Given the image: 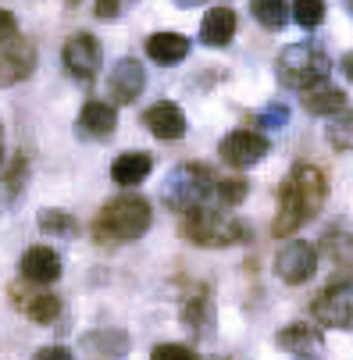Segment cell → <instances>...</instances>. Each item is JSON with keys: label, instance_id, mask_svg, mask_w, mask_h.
<instances>
[{"label": "cell", "instance_id": "obj_28", "mask_svg": "<svg viewBox=\"0 0 353 360\" xmlns=\"http://www.w3.org/2000/svg\"><path fill=\"white\" fill-rule=\"evenodd\" d=\"M293 18L300 29H318L325 22V4L321 0H300V4H293Z\"/></svg>", "mask_w": 353, "mask_h": 360}, {"label": "cell", "instance_id": "obj_32", "mask_svg": "<svg viewBox=\"0 0 353 360\" xmlns=\"http://www.w3.org/2000/svg\"><path fill=\"white\" fill-rule=\"evenodd\" d=\"M118 15H122V4H118V0H108V4L100 0V4H96V18H118Z\"/></svg>", "mask_w": 353, "mask_h": 360}, {"label": "cell", "instance_id": "obj_15", "mask_svg": "<svg viewBox=\"0 0 353 360\" xmlns=\"http://www.w3.org/2000/svg\"><path fill=\"white\" fill-rule=\"evenodd\" d=\"M15 307L32 325H50L61 314V296H54L50 289H18L15 285Z\"/></svg>", "mask_w": 353, "mask_h": 360}, {"label": "cell", "instance_id": "obj_1", "mask_svg": "<svg viewBox=\"0 0 353 360\" xmlns=\"http://www.w3.org/2000/svg\"><path fill=\"white\" fill-rule=\"evenodd\" d=\"M325 193H328V179L318 165H307V161L293 165L278 186V214L271 225L275 239H289L307 221H314L318 211L325 207Z\"/></svg>", "mask_w": 353, "mask_h": 360}, {"label": "cell", "instance_id": "obj_24", "mask_svg": "<svg viewBox=\"0 0 353 360\" xmlns=\"http://www.w3.org/2000/svg\"><path fill=\"white\" fill-rule=\"evenodd\" d=\"M289 4H282V0H254V4H250V15H254L268 32H278L285 22H289Z\"/></svg>", "mask_w": 353, "mask_h": 360}, {"label": "cell", "instance_id": "obj_5", "mask_svg": "<svg viewBox=\"0 0 353 360\" xmlns=\"http://www.w3.org/2000/svg\"><path fill=\"white\" fill-rule=\"evenodd\" d=\"M182 236L193 246H204V250H218V246H236L243 239H250V229L222 207H200L193 214H186L182 221Z\"/></svg>", "mask_w": 353, "mask_h": 360}, {"label": "cell", "instance_id": "obj_27", "mask_svg": "<svg viewBox=\"0 0 353 360\" xmlns=\"http://www.w3.org/2000/svg\"><path fill=\"white\" fill-rule=\"evenodd\" d=\"M250 125H257V129H264V132H278V129L289 125V108H285V104H268L264 111L250 115Z\"/></svg>", "mask_w": 353, "mask_h": 360}, {"label": "cell", "instance_id": "obj_9", "mask_svg": "<svg viewBox=\"0 0 353 360\" xmlns=\"http://www.w3.org/2000/svg\"><path fill=\"white\" fill-rule=\"evenodd\" d=\"M61 61L75 82L89 86L96 79V68H100V43L89 32H75V36H68V43L61 50Z\"/></svg>", "mask_w": 353, "mask_h": 360}, {"label": "cell", "instance_id": "obj_11", "mask_svg": "<svg viewBox=\"0 0 353 360\" xmlns=\"http://www.w3.org/2000/svg\"><path fill=\"white\" fill-rule=\"evenodd\" d=\"M18 268H22V278L29 285L46 289V285H54L61 278V253L50 250V246H29L22 253V264Z\"/></svg>", "mask_w": 353, "mask_h": 360}, {"label": "cell", "instance_id": "obj_10", "mask_svg": "<svg viewBox=\"0 0 353 360\" xmlns=\"http://www.w3.org/2000/svg\"><path fill=\"white\" fill-rule=\"evenodd\" d=\"M275 346L282 353H289L293 360H325V335L318 325L293 321L275 335Z\"/></svg>", "mask_w": 353, "mask_h": 360}, {"label": "cell", "instance_id": "obj_25", "mask_svg": "<svg viewBox=\"0 0 353 360\" xmlns=\"http://www.w3.org/2000/svg\"><path fill=\"white\" fill-rule=\"evenodd\" d=\"M325 139L332 143V150H339V153H353V111H342V115L328 118V125H325Z\"/></svg>", "mask_w": 353, "mask_h": 360}, {"label": "cell", "instance_id": "obj_34", "mask_svg": "<svg viewBox=\"0 0 353 360\" xmlns=\"http://www.w3.org/2000/svg\"><path fill=\"white\" fill-rule=\"evenodd\" d=\"M346 8H349V15H353V0H349V4H346Z\"/></svg>", "mask_w": 353, "mask_h": 360}, {"label": "cell", "instance_id": "obj_8", "mask_svg": "<svg viewBox=\"0 0 353 360\" xmlns=\"http://www.w3.org/2000/svg\"><path fill=\"white\" fill-rule=\"evenodd\" d=\"M314 271H318V250L307 239H289L275 257V275L285 285H304L314 278Z\"/></svg>", "mask_w": 353, "mask_h": 360}, {"label": "cell", "instance_id": "obj_16", "mask_svg": "<svg viewBox=\"0 0 353 360\" xmlns=\"http://www.w3.org/2000/svg\"><path fill=\"white\" fill-rule=\"evenodd\" d=\"M115 129H118V111L108 100H89L79 111V132L86 139H111Z\"/></svg>", "mask_w": 353, "mask_h": 360}, {"label": "cell", "instance_id": "obj_26", "mask_svg": "<svg viewBox=\"0 0 353 360\" xmlns=\"http://www.w3.org/2000/svg\"><path fill=\"white\" fill-rule=\"evenodd\" d=\"M246 193H250V182L246 179H222L218 182V193H214V203L211 207H222V211H232V207H239V203L246 200Z\"/></svg>", "mask_w": 353, "mask_h": 360}, {"label": "cell", "instance_id": "obj_33", "mask_svg": "<svg viewBox=\"0 0 353 360\" xmlns=\"http://www.w3.org/2000/svg\"><path fill=\"white\" fill-rule=\"evenodd\" d=\"M339 68H342V75L353 82V50H349V54H342V61H339Z\"/></svg>", "mask_w": 353, "mask_h": 360}, {"label": "cell", "instance_id": "obj_2", "mask_svg": "<svg viewBox=\"0 0 353 360\" xmlns=\"http://www.w3.org/2000/svg\"><path fill=\"white\" fill-rule=\"evenodd\" d=\"M150 221H154L150 203L136 193H122V196H111L93 218V239L100 246H125L146 236Z\"/></svg>", "mask_w": 353, "mask_h": 360}, {"label": "cell", "instance_id": "obj_17", "mask_svg": "<svg viewBox=\"0 0 353 360\" xmlns=\"http://www.w3.org/2000/svg\"><path fill=\"white\" fill-rule=\"evenodd\" d=\"M79 349L89 353V356L122 360L129 353V332H122V328H93L79 339Z\"/></svg>", "mask_w": 353, "mask_h": 360}, {"label": "cell", "instance_id": "obj_23", "mask_svg": "<svg viewBox=\"0 0 353 360\" xmlns=\"http://www.w3.org/2000/svg\"><path fill=\"white\" fill-rule=\"evenodd\" d=\"M36 225H39V232L54 236V239H72V236L79 232V221H75L68 211H58V207L39 211V214H36Z\"/></svg>", "mask_w": 353, "mask_h": 360}, {"label": "cell", "instance_id": "obj_6", "mask_svg": "<svg viewBox=\"0 0 353 360\" xmlns=\"http://www.w3.org/2000/svg\"><path fill=\"white\" fill-rule=\"evenodd\" d=\"M268 150H271V143H268V136L257 132V129H236V132H229V136L218 143L222 161H225L229 168H239V172L261 165V161L268 158Z\"/></svg>", "mask_w": 353, "mask_h": 360}, {"label": "cell", "instance_id": "obj_4", "mask_svg": "<svg viewBox=\"0 0 353 360\" xmlns=\"http://www.w3.org/2000/svg\"><path fill=\"white\" fill-rule=\"evenodd\" d=\"M332 72V61L325 54V46L314 43V39H304V43H289L282 46V54L275 61V75L285 89H300V93H311L318 86H325Z\"/></svg>", "mask_w": 353, "mask_h": 360}, {"label": "cell", "instance_id": "obj_20", "mask_svg": "<svg viewBox=\"0 0 353 360\" xmlns=\"http://www.w3.org/2000/svg\"><path fill=\"white\" fill-rule=\"evenodd\" d=\"M150 172H154V161H150V153H143V150H129V153H118L115 158V165H111V179L122 186V189H129V186H139Z\"/></svg>", "mask_w": 353, "mask_h": 360}, {"label": "cell", "instance_id": "obj_14", "mask_svg": "<svg viewBox=\"0 0 353 360\" xmlns=\"http://www.w3.org/2000/svg\"><path fill=\"white\" fill-rule=\"evenodd\" d=\"M143 125L150 136L158 139H182L186 136V115L179 104H172V100H158V104H150L143 111Z\"/></svg>", "mask_w": 353, "mask_h": 360}, {"label": "cell", "instance_id": "obj_21", "mask_svg": "<svg viewBox=\"0 0 353 360\" xmlns=\"http://www.w3.org/2000/svg\"><path fill=\"white\" fill-rule=\"evenodd\" d=\"M304 108H307V115L335 118V115H342V111H346V93H342L339 86L325 82V86H318V89L304 93Z\"/></svg>", "mask_w": 353, "mask_h": 360}, {"label": "cell", "instance_id": "obj_18", "mask_svg": "<svg viewBox=\"0 0 353 360\" xmlns=\"http://www.w3.org/2000/svg\"><path fill=\"white\" fill-rule=\"evenodd\" d=\"M236 36V8L214 4L200 22V43L204 46H229Z\"/></svg>", "mask_w": 353, "mask_h": 360}, {"label": "cell", "instance_id": "obj_30", "mask_svg": "<svg viewBox=\"0 0 353 360\" xmlns=\"http://www.w3.org/2000/svg\"><path fill=\"white\" fill-rule=\"evenodd\" d=\"M22 179H25V158H22V153H15L11 165H8V182H4V189H8V203L15 200V193H22Z\"/></svg>", "mask_w": 353, "mask_h": 360}, {"label": "cell", "instance_id": "obj_31", "mask_svg": "<svg viewBox=\"0 0 353 360\" xmlns=\"http://www.w3.org/2000/svg\"><path fill=\"white\" fill-rule=\"evenodd\" d=\"M32 360H75V353L68 346H43L32 353Z\"/></svg>", "mask_w": 353, "mask_h": 360}, {"label": "cell", "instance_id": "obj_7", "mask_svg": "<svg viewBox=\"0 0 353 360\" xmlns=\"http://www.w3.org/2000/svg\"><path fill=\"white\" fill-rule=\"evenodd\" d=\"M311 314L325 328H353V282L325 285L311 303Z\"/></svg>", "mask_w": 353, "mask_h": 360}, {"label": "cell", "instance_id": "obj_13", "mask_svg": "<svg viewBox=\"0 0 353 360\" xmlns=\"http://www.w3.org/2000/svg\"><path fill=\"white\" fill-rule=\"evenodd\" d=\"M0 65H4V86H15L32 75L36 68V46L32 39H0Z\"/></svg>", "mask_w": 353, "mask_h": 360}, {"label": "cell", "instance_id": "obj_12", "mask_svg": "<svg viewBox=\"0 0 353 360\" xmlns=\"http://www.w3.org/2000/svg\"><path fill=\"white\" fill-rule=\"evenodd\" d=\"M143 86H146V68L136 58L115 61V68L108 75V96H111V104H132V100L143 93Z\"/></svg>", "mask_w": 353, "mask_h": 360}, {"label": "cell", "instance_id": "obj_19", "mask_svg": "<svg viewBox=\"0 0 353 360\" xmlns=\"http://www.w3.org/2000/svg\"><path fill=\"white\" fill-rule=\"evenodd\" d=\"M146 58L158 65H182L189 58V39L182 32H154L146 39Z\"/></svg>", "mask_w": 353, "mask_h": 360}, {"label": "cell", "instance_id": "obj_29", "mask_svg": "<svg viewBox=\"0 0 353 360\" xmlns=\"http://www.w3.org/2000/svg\"><path fill=\"white\" fill-rule=\"evenodd\" d=\"M150 360H196V353L182 342H161L150 349Z\"/></svg>", "mask_w": 353, "mask_h": 360}, {"label": "cell", "instance_id": "obj_3", "mask_svg": "<svg viewBox=\"0 0 353 360\" xmlns=\"http://www.w3.org/2000/svg\"><path fill=\"white\" fill-rule=\"evenodd\" d=\"M218 182L222 175L211 168V165H200V161H186V165H175L161 186V203L168 211H182V214H193L200 207H211L214 203V193H218Z\"/></svg>", "mask_w": 353, "mask_h": 360}, {"label": "cell", "instance_id": "obj_22", "mask_svg": "<svg viewBox=\"0 0 353 360\" xmlns=\"http://www.w3.org/2000/svg\"><path fill=\"white\" fill-rule=\"evenodd\" d=\"M321 253L339 268H353V232L342 225H332L321 236Z\"/></svg>", "mask_w": 353, "mask_h": 360}]
</instances>
